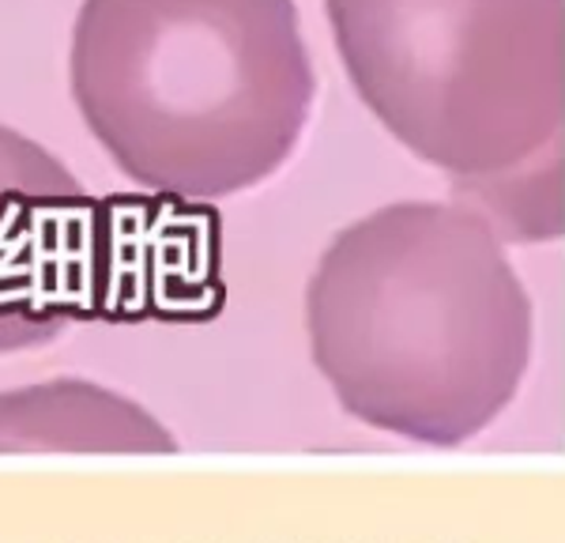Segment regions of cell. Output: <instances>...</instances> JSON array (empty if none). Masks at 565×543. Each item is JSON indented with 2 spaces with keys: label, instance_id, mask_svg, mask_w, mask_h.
<instances>
[{
  "label": "cell",
  "instance_id": "cell-2",
  "mask_svg": "<svg viewBox=\"0 0 565 543\" xmlns=\"http://www.w3.org/2000/svg\"><path fill=\"white\" fill-rule=\"evenodd\" d=\"M68 79L125 178L200 204L276 174L317 95L295 0H84Z\"/></svg>",
  "mask_w": 565,
  "mask_h": 543
},
{
  "label": "cell",
  "instance_id": "cell-3",
  "mask_svg": "<svg viewBox=\"0 0 565 543\" xmlns=\"http://www.w3.org/2000/svg\"><path fill=\"white\" fill-rule=\"evenodd\" d=\"M354 95L509 242L565 231V0H324Z\"/></svg>",
  "mask_w": 565,
  "mask_h": 543
},
{
  "label": "cell",
  "instance_id": "cell-5",
  "mask_svg": "<svg viewBox=\"0 0 565 543\" xmlns=\"http://www.w3.org/2000/svg\"><path fill=\"white\" fill-rule=\"evenodd\" d=\"M106 298L103 321H207L223 306L218 220L178 196H103Z\"/></svg>",
  "mask_w": 565,
  "mask_h": 543
},
{
  "label": "cell",
  "instance_id": "cell-4",
  "mask_svg": "<svg viewBox=\"0 0 565 543\" xmlns=\"http://www.w3.org/2000/svg\"><path fill=\"white\" fill-rule=\"evenodd\" d=\"M106 212L42 143L0 125V355L103 321Z\"/></svg>",
  "mask_w": 565,
  "mask_h": 543
},
{
  "label": "cell",
  "instance_id": "cell-6",
  "mask_svg": "<svg viewBox=\"0 0 565 543\" xmlns=\"http://www.w3.org/2000/svg\"><path fill=\"white\" fill-rule=\"evenodd\" d=\"M174 434L129 396L79 377L0 393V453H174Z\"/></svg>",
  "mask_w": 565,
  "mask_h": 543
},
{
  "label": "cell",
  "instance_id": "cell-1",
  "mask_svg": "<svg viewBox=\"0 0 565 543\" xmlns=\"http://www.w3.org/2000/svg\"><path fill=\"white\" fill-rule=\"evenodd\" d=\"M306 332L348 415L460 446L513 404L535 313L487 215L399 201L328 242L306 287Z\"/></svg>",
  "mask_w": 565,
  "mask_h": 543
}]
</instances>
